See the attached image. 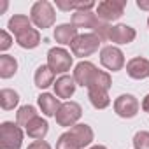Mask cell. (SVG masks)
<instances>
[{"label": "cell", "mask_w": 149, "mask_h": 149, "mask_svg": "<svg viewBox=\"0 0 149 149\" xmlns=\"http://www.w3.org/2000/svg\"><path fill=\"white\" fill-rule=\"evenodd\" d=\"M95 139V133L90 125L81 123L72 126L65 133H61L56 140V149H84Z\"/></svg>", "instance_id": "obj_1"}, {"label": "cell", "mask_w": 149, "mask_h": 149, "mask_svg": "<svg viewBox=\"0 0 149 149\" xmlns=\"http://www.w3.org/2000/svg\"><path fill=\"white\" fill-rule=\"evenodd\" d=\"M30 19L37 28H51L56 21V13L51 2L47 0H39L30 9Z\"/></svg>", "instance_id": "obj_2"}, {"label": "cell", "mask_w": 149, "mask_h": 149, "mask_svg": "<svg viewBox=\"0 0 149 149\" xmlns=\"http://www.w3.org/2000/svg\"><path fill=\"white\" fill-rule=\"evenodd\" d=\"M102 40L97 33H79L70 44V49H72V54L77 56V58H88L91 54H95L100 47Z\"/></svg>", "instance_id": "obj_3"}, {"label": "cell", "mask_w": 149, "mask_h": 149, "mask_svg": "<svg viewBox=\"0 0 149 149\" xmlns=\"http://www.w3.org/2000/svg\"><path fill=\"white\" fill-rule=\"evenodd\" d=\"M23 130L18 123L4 121L0 125V149H21Z\"/></svg>", "instance_id": "obj_4"}, {"label": "cell", "mask_w": 149, "mask_h": 149, "mask_svg": "<svg viewBox=\"0 0 149 149\" xmlns=\"http://www.w3.org/2000/svg\"><path fill=\"white\" fill-rule=\"evenodd\" d=\"M126 7V0H104L97 6V16L104 23L116 21L123 16Z\"/></svg>", "instance_id": "obj_5"}, {"label": "cell", "mask_w": 149, "mask_h": 149, "mask_svg": "<svg viewBox=\"0 0 149 149\" xmlns=\"http://www.w3.org/2000/svg\"><path fill=\"white\" fill-rule=\"evenodd\" d=\"M83 116V109L77 102H65L61 104L60 111L56 112V123L63 128H72V126H76L77 121L81 119Z\"/></svg>", "instance_id": "obj_6"}, {"label": "cell", "mask_w": 149, "mask_h": 149, "mask_svg": "<svg viewBox=\"0 0 149 149\" xmlns=\"http://www.w3.org/2000/svg\"><path fill=\"white\" fill-rule=\"evenodd\" d=\"M47 67L54 74H63L70 70L72 67V56L67 49L63 47H51L47 51Z\"/></svg>", "instance_id": "obj_7"}, {"label": "cell", "mask_w": 149, "mask_h": 149, "mask_svg": "<svg viewBox=\"0 0 149 149\" xmlns=\"http://www.w3.org/2000/svg\"><path fill=\"white\" fill-rule=\"evenodd\" d=\"M100 63L111 72H119L125 67V54L116 46H104L100 49Z\"/></svg>", "instance_id": "obj_8"}, {"label": "cell", "mask_w": 149, "mask_h": 149, "mask_svg": "<svg viewBox=\"0 0 149 149\" xmlns=\"http://www.w3.org/2000/svg\"><path fill=\"white\" fill-rule=\"evenodd\" d=\"M139 109H140L139 100H137L133 95H130V93L119 95V97L114 100V112H116L119 118H123V119H132V118H135L137 112H139Z\"/></svg>", "instance_id": "obj_9"}, {"label": "cell", "mask_w": 149, "mask_h": 149, "mask_svg": "<svg viewBox=\"0 0 149 149\" xmlns=\"http://www.w3.org/2000/svg\"><path fill=\"white\" fill-rule=\"evenodd\" d=\"M98 68L91 63V61H79L76 65V68H74V79H76V83L83 88H90L91 81L95 79Z\"/></svg>", "instance_id": "obj_10"}, {"label": "cell", "mask_w": 149, "mask_h": 149, "mask_svg": "<svg viewBox=\"0 0 149 149\" xmlns=\"http://www.w3.org/2000/svg\"><path fill=\"white\" fill-rule=\"evenodd\" d=\"M126 74L132 79L142 81L146 77H149V60L142 58V56H135L126 63Z\"/></svg>", "instance_id": "obj_11"}, {"label": "cell", "mask_w": 149, "mask_h": 149, "mask_svg": "<svg viewBox=\"0 0 149 149\" xmlns=\"http://www.w3.org/2000/svg\"><path fill=\"white\" fill-rule=\"evenodd\" d=\"M135 37H137L135 28L128 25H116V26H111L109 30V40L114 44H130L135 40Z\"/></svg>", "instance_id": "obj_12"}, {"label": "cell", "mask_w": 149, "mask_h": 149, "mask_svg": "<svg viewBox=\"0 0 149 149\" xmlns=\"http://www.w3.org/2000/svg\"><path fill=\"white\" fill-rule=\"evenodd\" d=\"M76 79H74V76H61L54 81V95L58 98H70L74 93H76Z\"/></svg>", "instance_id": "obj_13"}, {"label": "cell", "mask_w": 149, "mask_h": 149, "mask_svg": "<svg viewBox=\"0 0 149 149\" xmlns=\"http://www.w3.org/2000/svg\"><path fill=\"white\" fill-rule=\"evenodd\" d=\"M37 104H39L42 114L47 116V118L56 116V112H58L60 107H61L60 98H58L56 95H51V93H40V95L37 97Z\"/></svg>", "instance_id": "obj_14"}, {"label": "cell", "mask_w": 149, "mask_h": 149, "mask_svg": "<svg viewBox=\"0 0 149 149\" xmlns=\"http://www.w3.org/2000/svg\"><path fill=\"white\" fill-rule=\"evenodd\" d=\"M54 40L61 46H70L74 40H76V37L79 35L77 33V28L74 26L72 23H63V25H58L54 28Z\"/></svg>", "instance_id": "obj_15"}, {"label": "cell", "mask_w": 149, "mask_h": 149, "mask_svg": "<svg viewBox=\"0 0 149 149\" xmlns=\"http://www.w3.org/2000/svg\"><path fill=\"white\" fill-rule=\"evenodd\" d=\"M47 130H49V125L46 119H42L40 116H37L35 119H32L26 126H25V132L30 139H35V140H44V137L47 135Z\"/></svg>", "instance_id": "obj_16"}, {"label": "cell", "mask_w": 149, "mask_h": 149, "mask_svg": "<svg viewBox=\"0 0 149 149\" xmlns=\"http://www.w3.org/2000/svg\"><path fill=\"white\" fill-rule=\"evenodd\" d=\"M7 28H9L11 33H14L16 37H19V35H23L25 32L32 30V19H30L28 16H25V14H14V16L9 19Z\"/></svg>", "instance_id": "obj_17"}, {"label": "cell", "mask_w": 149, "mask_h": 149, "mask_svg": "<svg viewBox=\"0 0 149 149\" xmlns=\"http://www.w3.org/2000/svg\"><path fill=\"white\" fill-rule=\"evenodd\" d=\"M33 83L39 90H46L49 86H54V72L47 67V65H40L35 70L33 76Z\"/></svg>", "instance_id": "obj_18"}, {"label": "cell", "mask_w": 149, "mask_h": 149, "mask_svg": "<svg viewBox=\"0 0 149 149\" xmlns=\"http://www.w3.org/2000/svg\"><path fill=\"white\" fill-rule=\"evenodd\" d=\"M18 72V61L14 56L9 54H0V77L2 79H11Z\"/></svg>", "instance_id": "obj_19"}, {"label": "cell", "mask_w": 149, "mask_h": 149, "mask_svg": "<svg viewBox=\"0 0 149 149\" xmlns=\"http://www.w3.org/2000/svg\"><path fill=\"white\" fill-rule=\"evenodd\" d=\"M16 42H18V46L23 47V49H35V47L40 44V33H39V30L32 28V30L25 32L23 35L16 37Z\"/></svg>", "instance_id": "obj_20"}, {"label": "cell", "mask_w": 149, "mask_h": 149, "mask_svg": "<svg viewBox=\"0 0 149 149\" xmlns=\"http://www.w3.org/2000/svg\"><path fill=\"white\" fill-rule=\"evenodd\" d=\"M18 104H19L18 91H14L11 88H4L2 91H0V105H2L4 111H13Z\"/></svg>", "instance_id": "obj_21"}, {"label": "cell", "mask_w": 149, "mask_h": 149, "mask_svg": "<svg viewBox=\"0 0 149 149\" xmlns=\"http://www.w3.org/2000/svg\"><path fill=\"white\" fill-rule=\"evenodd\" d=\"M88 98L95 109H105L111 105L109 91H100V90H88Z\"/></svg>", "instance_id": "obj_22"}, {"label": "cell", "mask_w": 149, "mask_h": 149, "mask_svg": "<svg viewBox=\"0 0 149 149\" xmlns=\"http://www.w3.org/2000/svg\"><path fill=\"white\" fill-rule=\"evenodd\" d=\"M39 114H37V109L33 107V105H23V107H19L18 109V112H16V123L19 125V126H26L32 119H35Z\"/></svg>", "instance_id": "obj_23"}, {"label": "cell", "mask_w": 149, "mask_h": 149, "mask_svg": "<svg viewBox=\"0 0 149 149\" xmlns=\"http://www.w3.org/2000/svg\"><path fill=\"white\" fill-rule=\"evenodd\" d=\"M111 84H112V81H111V76H109L107 72H104V70H98V72H97V76H95V79L91 81V84H90V88H88V90L109 91Z\"/></svg>", "instance_id": "obj_24"}, {"label": "cell", "mask_w": 149, "mask_h": 149, "mask_svg": "<svg viewBox=\"0 0 149 149\" xmlns=\"http://www.w3.org/2000/svg\"><path fill=\"white\" fill-rule=\"evenodd\" d=\"M133 147L135 149H149V132H137L133 135Z\"/></svg>", "instance_id": "obj_25"}, {"label": "cell", "mask_w": 149, "mask_h": 149, "mask_svg": "<svg viewBox=\"0 0 149 149\" xmlns=\"http://www.w3.org/2000/svg\"><path fill=\"white\" fill-rule=\"evenodd\" d=\"M13 46V37L9 35V32L0 30V51H7Z\"/></svg>", "instance_id": "obj_26"}, {"label": "cell", "mask_w": 149, "mask_h": 149, "mask_svg": "<svg viewBox=\"0 0 149 149\" xmlns=\"http://www.w3.org/2000/svg\"><path fill=\"white\" fill-rule=\"evenodd\" d=\"M26 149H51V146L46 140H33Z\"/></svg>", "instance_id": "obj_27"}, {"label": "cell", "mask_w": 149, "mask_h": 149, "mask_svg": "<svg viewBox=\"0 0 149 149\" xmlns=\"http://www.w3.org/2000/svg\"><path fill=\"white\" fill-rule=\"evenodd\" d=\"M137 7L142 11H149V0H137Z\"/></svg>", "instance_id": "obj_28"}, {"label": "cell", "mask_w": 149, "mask_h": 149, "mask_svg": "<svg viewBox=\"0 0 149 149\" xmlns=\"http://www.w3.org/2000/svg\"><path fill=\"white\" fill-rule=\"evenodd\" d=\"M142 109L149 114V95H146V97H144V100H142Z\"/></svg>", "instance_id": "obj_29"}, {"label": "cell", "mask_w": 149, "mask_h": 149, "mask_svg": "<svg viewBox=\"0 0 149 149\" xmlns=\"http://www.w3.org/2000/svg\"><path fill=\"white\" fill-rule=\"evenodd\" d=\"M7 9V2H6V0H4V2H2V7H0V14H4V11Z\"/></svg>", "instance_id": "obj_30"}, {"label": "cell", "mask_w": 149, "mask_h": 149, "mask_svg": "<svg viewBox=\"0 0 149 149\" xmlns=\"http://www.w3.org/2000/svg\"><path fill=\"white\" fill-rule=\"evenodd\" d=\"M90 149H107L105 146H93V147H90Z\"/></svg>", "instance_id": "obj_31"}, {"label": "cell", "mask_w": 149, "mask_h": 149, "mask_svg": "<svg viewBox=\"0 0 149 149\" xmlns=\"http://www.w3.org/2000/svg\"><path fill=\"white\" fill-rule=\"evenodd\" d=\"M147 26H149V18H147Z\"/></svg>", "instance_id": "obj_32"}]
</instances>
